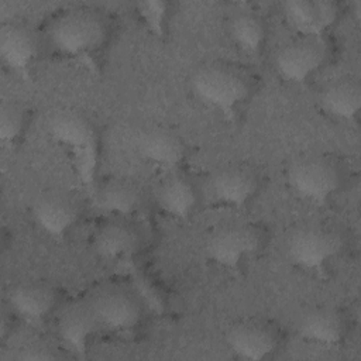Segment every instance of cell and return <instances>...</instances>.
Masks as SVG:
<instances>
[{
	"label": "cell",
	"mask_w": 361,
	"mask_h": 361,
	"mask_svg": "<svg viewBox=\"0 0 361 361\" xmlns=\"http://www.w3.org/2000/svg\"><path fill=\"white\" fill-rule=\"evenodd\" d=\"M111 34L109 16L96 7L71 6L56 10L39 31L42 48L71 59L92 61Z\"/></svg>",
	"instance_id": "obj_1"
},
{
	"label": "cell",
	"mask_w": 361,
	"mask_h": 361,
	"mask_svg": "<svg viewBox=\"0 0 361 361\" xmlns=\"http://www.w3.org/2000/svg\"><path fill=\"white\" fill-rule=\"evenodd\" d=\"M190 89L200 102L219 110L224 117H233L257 93L258 78L244 65L210 61L193 71Z\"/></svg>",
	"instance_id": "obj_2"
},
{
	"label": "cell",
	"mask_w": 361,
	"mask_h": 361,
	"mask_svg": "<svg viewBox=\"0 0 361 361\" xmlns=\"http://www.w3.org/2000/svg\"><path fill=\"white\" fill-rule=\"evenodd\" d=\"M47 131L72 157L73 169L82 185L93 189L99 157V137L92 120L79 110L58 109L49 116Z\"/></svg>",
	"instance_id": "obj_3"
},
{
	"label": "cell",
	"mask_w": 361,
	"mask_h": 361,
	"mask_svg": "<svg viewBox=\"0 0 361 361\" xmlns=\"http://www.w3.org/2000/svg\"><path fill=\"white\" fill-rule=\"evenodd\" d=\"M286 180L302 199L323 204L344 188L348 171L338 157L313 152L300 155L289 164Z\"/></svg>",
	"instance_id": "obj_4"
},
{
	"label": "cell",
	"mask_w": 361,
	"mask_h": 361,
	"mask_svg": "<svg viewBox=\"0 0 361 361\" xmlns=\"http://www.w3.org/2000/svg\"><path fill=\"white\" fill-rule=\"evenodd\" d=\"M268 243L267 228L255 221H228L216 227L206 240L204 251L210 261L235 269L259 254Z\"/></svg>",
	"instance_id": "obj_5"
},
{
	"label": "cell",
	"mask_w": 361,
	"mask_h": 361,
	"mask_svg": "<svg viewBox=\"0 0 361 361\" xmlns=\"http://www.w3.org/2000/svg\"><path fill=\"white\" fill-rule=\"evenodd\" d=\"M344 250V237L334 226L317 221L293 227L285 243L290 262L305 271H323Z\"/></svg>",
	"instance_id": "obj_6"
},
{
	"label": "cell",
	"mask_w": 361,
	"mask_h": 361,
	"mask_svg": "<svg viewBox=\"0 0 361 361\" xmlns=\"http://www.w3.org/2000/svg\"><path fill=\"white\" fill-rule=\"evenodd\" d=\"M333 44L327 35H296L275 55V71L286 82L303 83L329 63Z\"/></svg>",
	"instance_id": "obj_7"
},
{
	"label": "cell",
	"mask_w": 361,
	"mask_h": 361,
	"mask_svg": "<svg viewBox=\"0 0 361 361\" xmlns=\"http://www.w3.org/2000/svg\"><path fill=\"white\" fill-rule=\"evenodd\" d=\"M87 299L100 329L113 333H130L141 322L142 300L126 286L104 285Z\"/></svg>",
	"instance_id": "obj_8"
},
{
	"label": "cell",
	"mask_w": 361,
	"mask_h": 361,
	"mask_svg": "<svg viewBox=\"0 0 361 361\" xmlns=\"http://www.w3.org/2000/svg\"><path fill=\"white\" fill-rule=\"evenodd\" d=\"M226 341L238 358L261 361L281 348L282 331L272 320L251 317L234 323L226 334Z\"/></svg>",
	"instance_id": "obj_9"
},
{
	"label": "cell",
	"mask_w": 361,
	"mask_h": 361,
	"mask_svg": "<svg viewBox=\"0 0 361 361\" xmlns=\"http://www.w3.org/2000/svg\"><path fill=\"white\" fill-rule=\"evenodd\" d=\"M82 206L71 190L52 188L42 190L32 203V217L37 226L55 238L63 237L79 220Z\"/></svg>",
	"instance_id": "obj_10"
},
{
	"label": "cell",
	"mask_w": 361,
	"mask_h": 361,
	"mask_svg": "<svg viewBox=\"0 0 361 361\" xmlns=\"http://www.w3.org/2000/svg\"><path fill=\"white\" fill-rule=\"evenodd\" d=\"M262 176L258 168L247 162L227 164L219 168L210 178V192L216 202L243 207L261 190Z\"/></svg>",
	"instance_id": "obj_11"
},
{
	"label": "cell",
	"mask_w": 361,
	"mask_h": 361,
	"mask_svg": "<svg viewBox=\"0 0 361 361\" xmlns=\"http://www.w3.org/2000/svg\"><path fill=\"white\" fill-rule=\"evenodd\" d=\"M42 49L39 31L23 20H10L0 27V56L3 63L23 78Z\"/></svg>",
	"instance_id": "obj_12"
},
{
	"label": "cell",
	"mask_w": 361,
	"mask_h": 361,
	"mask_svg": "<svg viewBox=\"0 0 361 361\" xmlns=\"http://www.w3.org/2000/svg\"><path fill=\"white\" fill-rule=\"evenodd\" d=\"M281 10L298 35H327L340 17L341 6L333 0H289Z\"/></svg>",
	"instance_id": "obj_13"
},
{
	"label": "cell",
	"mask_w": 361,
	"mask_h": 361,
	"mask_svg": "<svg viewBox=\"0 0 361 361\" xmlns=\"http://www.w3.org/2000/svg\"><path fill=\"white\" fill-rule=\"evenodd\" d=\"M100 330L89 299L65 305L56 317V331L62 344L72 353L83 355L94 334Z\"/></svg>",
	"instance_id": "obj_14"
},
{
	"label": "cell",
	"mask_w": 361,
	"mask_h": 361,
	"mask_svg": "<svg viewBox=\"0 0 361 361\" xmlns=\"http://www.w3.org/2000/svg\"><path fill=\"white\" fill-rule=\"evenodd\" d=\"M348 316L337 306L307 309L298 320L296 331L305 341L320 345H337L348 334Z\"/></svg>",
	"instance_id": "obj_15"
},
{
	"label": "cell",
	"mask_w": 361,
	"mask_h": 361,
	"mask_svg": "<svg viewBox=\"0 0 361 361\" xmlns=\"http://www.w3.org/2000/svg\"><path fill=\"white\" fill-rule=\"evenodd\" d=\"M58 293L54 285L45 281H28L13 286L8 292V306L14 316L39 323L56 307Z\"/></svg>",
	"instance_id": "obj_16"
},
{
	"label": "cell",
	"mask_w": 361,
	"mask_h": 361,
	"mask_svg": "<svg viewBox=\"0 0 361 361\" xmlns=\"http://www.w3.org/2000/svg\"><path fill=\"white\" fill-rule=\"evenodd\" d=\"M92 245L100 258L111 262H124L138 251L141 235L128 221L113 219L94 230Z\"/></svg>",
	"instance_id": "obj_17"
},
{
	"label": "cell",
	"mask_w": 361,
	"mask_h": 361,
	"mask_svg": "<svg viewBox=\"0 0 361 361\" xmlns=\"http://www.w3.org/2000/svg\"><path fill=\"white\" fill-rule=\"evenodd\" d=\"M137 151L147 162L171 172L183 162L186 144L182 137L172 130L152 127L140 134Z\"/></svg>",
	"instance_id": "obj_18"
},
{
	"label": "cell",
	"mask_w": 361,
	"mask_h": 361,
	"mask_svg": "<svg viewBox=\"0 0 361 361\" xmlns=\"http://www.w3.org/2000/svg\"><path fill=\"white\" fill-rule=\"evenodd\" d=\"M155 202L164 213L175 219L189 217L197 206V190L182 173L171 171L155 188Z\"/></svg>",
	"instance_id": "obj_19"
},
{
	"label": "cell",
	"mask_w": 361,
	"mask_h": 361,
	"mask_svg": "<svg viewBox=\"0 0 361 361\" xmlns=\"http://www.w3.org/2000/svg\"><path fill=\"white\" fill-rule=\"evenodd\" d=\"M319 102L327 114L351 120L361 107V83L354 76L337 78L323 87Z\"/></svg>",
	"instance_id": "obj_20"
},
{
	"label": "cell",
	"mask_w": 361,
	"mask_h": 361,
	"mask_svg": "<svg viewBox=\"0 0 361 361\" xmlns=\"http://www.w3.org/2000/svg\"><path fill=\"white\" fill-rule=\"evenodd\" d=\"M140 203L141 192L138 186L124 178L107 179L94 190V204L117 217L134 213Z\"/></svg>",
	"instance_id": "obj_21"
},
{
	"label": "cell",
	"mask_w": 361,
	"mask_h": 361,
	"mask_svg": "<svg viewBox=\"0 0 361 361\" xmlns=\"http://www.w3.org/2000/svg\"><path fill=\"white\" fill-rule=\"evenodd\" d=\"M267 32L265 20L255 11H237L228 21V35L231 41L247 55H258L262 52L267 41Z\"/></svg>",
	"instance_id": "obj_22"
},
{
	"label": "cell",
	"mask_w": 361,
	"mask_h": 361,
	"mask_svg": "<svg viewBox=\"0 0 361 361\" xmlns=\"http://www.w3.org/2000/svg\"><path fill=\"white\" fill-rule=\"evenodd\" d=\"M30 124V110L17 100H6L0 106V140L4 145L14 147Z\"/></svg>",
	"instance_id": "obj_23"
},
{
	"label": "cell",
	"mask_w": 361,
	"mask_h": 361,
	"mask_svg": "<svg viewBox=\"0 0 361 361\" xmlns=\"http://www.w3.org/2000/svg\"><path fill=\"white\" fill-rule=\"evenodd\" d=\"M135 13L145 28L155 37L162 38L166 34L171 4L164 0H144L134 6Z\"/></svg>",
	"instance_id": "obj_24"
}]
</instances>
